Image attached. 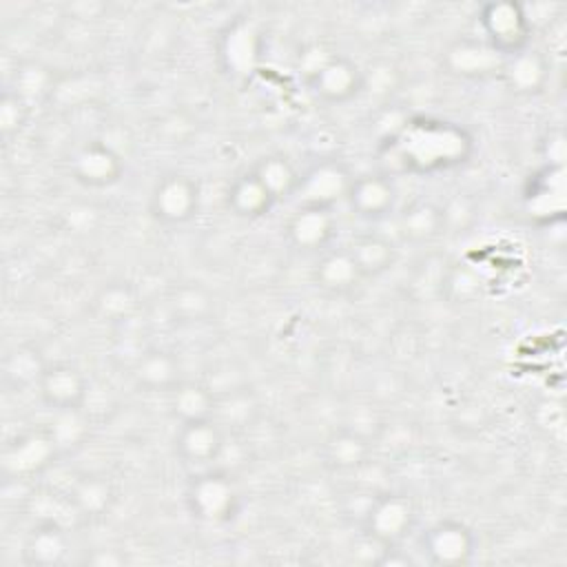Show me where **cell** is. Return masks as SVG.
I'll return each mask as SVG.
<instances>
[{
    "label": "cell",
    "instance_id": "20",
    "mask_svg": "<svg viewBox=\"0 0 567 567\" xmlns=\"http://www.w3.org/2000/svg\"><path fill=\"white\" fill-rule=\"evenodd\" d=\"M503 78L518 93H536L547 80V62L538 51L523 49L503 60Z\"/></svg>",
    "mask_w": 567,
    "mask_h": 567
},
{
    "label": "cell",
    "instance_id": "4",
    "mask_svg": "<svg viewBox=\"0 0 567 567\" xmlns=\"http://www.w3.org/2000/svg\"><path fill=\"white\" fill-rule=\"evenodd\" d=\"M199 210L197 182L179 171L162 173L148 193V213L162 226H184Z\"/></svg>",
    "mask_w": 567,
    "mask_h": 567
},
{
    "label": "cell",
    "instance_id": "13",
    "mask_svg": "<svg viewBox=\"0 0 567 567\" xmlns=\"http://www.w3.org/2000/svg\"><path fill=\"white\" fill-rule=\"evenodd\" d=\"M55 454L58 445L47 430L20 434L4 445L2 470L11 478H27L42 472Z\"/></svg>",
    "mask_w": 567,
    "mask_h": 567
},
{
    "label": "cell",
    "instance_id": "24",
    "mask_svg": "<svg viewBox=\"0 0 567 567\" xmlns=\"http://www.w3.org/2000/svg\"><path fill=\"white\" fill-rule=\"evenodd\" d=\"M113 485L102 474H86L69 492V503L84 516H100L111 507Z\"/></svg>",
    "mask_w": 567,
    "mask_h": 567
},
{
    "label": "cell",
    "instance_id": "7",
    "mask_svg": "<svg viewBox=\"0 0 567 567\" xmlns=\"http://www.w3.org/2000/svg\"><path fill=\"white\" fill-rule=\"evenodd\" d=\"M416 509L410 496L388 492L377 496L363 514L365 536L379 545H394L412 529Z\"/></svg>",
    "mask_w": 567,
    "mask_h": 567
},
{
    "label": "cell",
    "instance_id": "16",
    "mask_svg": "<svg viewBox=\"0 0 567 567\" xmlns=\"http://www.w3.org/2000/svg\"><path fill=\"white\" fill-rule=\"evenodd\" d=\"M361 279H365V277L361 275L348 246L326 248L323 252H319L317 264L312 268L315 286L328 295H346V292L354 290V286Z\"/></svg>",
    "mask_w": 567,
    "mask_h": 567
},
{
    "label": "cell",
    "instance_id": "15",
    "mask_svg": "<svg viewBox=\"0 0 567 567\" xmlns=\"http://www.w3.org/2000/svg\"><path fill=\"white\" fill-rule=\"evenodd\" d=\"M503 60L505 58L494 51L483 38H458L447 47L443 62L450 73L465 80H476L501 71Z\"/></svg>",
    "mask_w": 567,
    "mask_h": 567
},
{
    "label": "cell",
    "instance_id": "8",
    "mask_svg": "<svg viewBox=\"0 0 567 567\" xmlns=\"http://www.w3.org/2000/svg\"><path fill=\"white\" fill-rule=\"evenodd\" d=\"M69 173L86 188H109L122 179L124 162L104 140H86L71 153Z\"/></svg>",
    "mask_w": 567,
    "mask_h": 567
},
{
    "label": "cell",
    "instance_id": "3",
    "mask_svg": "<svg viewBox=\"0 0 567 567\" xmlns=\"http://www.w3.org/2000/svg\"><path fill=\"white\" fill-rule=\"evenodd\" d=\"M306 84L319 100L328 104H341L361 91L363 75L354 60L348 55L315 49L306 62Z\"/></svg>",
    "mask_w": 567,
    "mask_h": 567
},
{
    "label": "cell",
    "instance_id": "31",
    "mask_svg": "<svg viewBox=\"0 0 567 567\" xmlns=\"http://www.w3.org/2000/svg\"><path fill=\"white\" fill-rule=\"evenodd\" d=\"M171 303H173L175 315H182L184 319H199V317L208 315V310H210L208 295L202 288H193V286L179 288Z\"/></svg>",
    "mask_w": 567,
    "mask_h": 567
},
{
    "label": "cell",
    "instance_id": "18",
    "mask_svg": "<svg viewBox=\"0 0 567 567\" xmlns=\"http://www.w3.org/2000/svg\"><path fill=\"white\" fill-rule=\"evenodd\" d=\"M131 374L144 390H175L179 385L177 359L164 350H146L140 354Z\"/></svg>",
    "mask_w": 567,
    "mask_h": 567
},
{
    "label": "cell",
    "instance_id": "27",
    "mask_svg": "<svg viewBox=\"0 0 567 567\" xmlns=\"http://www.w3.org/2000/svg\"><path fill=\"white\" fill-rule=\"evenodd\" d=\"M326 456L337 467H357L368 456V443L354 432H334L326 441Z\"/></svg>",
    "mask_w": 567,
    "mask_h": 567
},
{
    "label": "cell",
    "instance_id": "6",
    "mask_svg": "<svg viewBox=\"0 0 567 567\" xmlns=\"http://www.w3.org/2000/svg\"><path fill=\"white\" fill-rule=\"evenodd\" d=\"M226 450L221 423L215 416L182 421L175 434V452L195 472L210 470Z\"/></svg>",
    "mask_w": 567,
    "mask_h": 567
},
{
    "label": "cell",
    "instance_id": "21",
    "mask_svg": "<svg viewBox=\"0 0 567 567\" xmlns=\"http://www.w3.org/2000/svg\"><path fill=\"white\" fill-rule=\"evenodd\" d=\"M250 171L259 177V182L270 190V195L279 202L286 197H292L299 184L301 173L295 168V164L284 153H268L259 157Z\"/></svg>",
    "mask_w": 567,
    "mask_h": 567
},
{
    "label": "cell",
    "instance_id": "25",
    "mask_svg": "<svg viewBox=\"0 0 567 567\" xmlns=\"http://www.w3.org/2000/svg\"><path fill=\"white\" fill-rule=\"evenodd\" d=\"M173 412L182 421H193V419H204L213 416L215 412V396L210 390L195 385V383H179L173 390Z\"/></svg>",
    "mask_w": 567,
    "mask_h": 567
},
{
    "label": "cell",
    "instance_id": "17",
    "mask_svg": "<svg viewBox=\"0 0 567 567\" xmlns=\"http://www.w3.org/2000/svg\"><path fill=\"white\" fill-rule=\"evenodd\" d=\"M275 204L277 199L250 168L239 173L226 190V206L241 219H259L268 215Z\"/></svg>",
    "mask_w": 567,
    "mask_h": 567
},
{
    "label": "cell",
    "instance_id": "28",
    "mask_svg": "<svg viewBox=\"0 0 567 567\" xmlns=\"http://www.w3.org/2000/svg\"><path fill=\"white\" fill-rule=\"evenodd\" d=\"M44 361L38 357V350L31 346H18L4 359V377L11 383H38Z\"/></svg>",
    "mask_w": 567,
    "mask_h": 567
},
{
    "label": "cell",
    "instance_id": "12",
    "mask_svg": "<svg viewBox=\"0 0 567 567\" xmlns=\"http://www.w3.org/2000/svg\"><path fill=\"white\" fill-rule=\"evenodd\" d=\"M38 392L42 401L53 410H78L84 405L89 394L86 377L71 363L55 361L47 363L40 379H38Z\"/></svg>",
    "mask_w": 567,
    "mask_h": 567
},
{
    "label": "cell",
    "instance_id": "9",
    "mask_svg": "<svg viewBox=\"0 0 567 567\" xmlns=\"http://www.w3.org/2000/svg\"><path fill=\"white\" fill-rule=\"evenodd\" d=\"M476 549L474 532L461 520H439L419 538V551L430 565H463Z\"/></svg>",
    "mask_w": 567,
    "mask_h": 567
},
{
    "label": "cell",
    "instance_id": "19",
    "mask_svg": "<svg viewBox=\"0 0 567 567\" xmlns=\"http://www.w3.org/2000/svg\"><path fill=\"white\" fill-rule=\"evenodd\" d=\"M22 551L29 565H58L69 554V538L58 523L47 520L27 536Z\"/></svg>",
    "mask_w": 567,
    "mask_h": 567
},
{
    "label": "cell",
    "instance_id": "22",
    "mask_svg": "<svg viewBox=\"0 0 567 567\" xmlns=\"http://www.w3.org/2000/svg\"><path fill=\"white\" fill-rule=\"evenodd\" d=\"M563 164H547L534 179H532V190L525 195L529 215L536 217H551V199L554 204L563 206V195H565V179H563ZM554 208V206H551ZM556 210V208H554ZM558 213V210H556ZM560 215V213H558Z\"/></svg>",
    "mask_w": 567,
    "mask_h": 567
},
{
    "label": "cell",
    "instance_id": "32",
    "mask_svg": "<svg viewBox=\"0 0 567 567\" xmlns=\"http://www.w3.org/2000/svg\"><path fill=\"white\" fill-rule=\"evenodd\" d=\"M24 117H27V106H24L22 95L18 91L7 89L2 93V102H0V124H2L4 137L16 133L22 126Z\"/></svg>",
    "mask_w": 567,
    "mask_h": 567
},
{
    "label": "cell",
    "instance_id": "1",
    "mask_svg": "<svg viewBox=\"0 0 567 567\" xmlns=\"http://www.w3.org/2000/svg\"><path fill=\"white\" fill-rule=\"evenodd\" d=\"M472 151L470 135L450 122L414 120L394 140V162L410 173H434L452 168Z\"/></svg>",
    "mask_w": 567,
    "mask_h": 567
},
{
    "label": "cell",
    "instance_id": "14",
    "mask_svg": "<svg viewBox=\"0 0 567 567\" xmlns=\"http://www.w3.org/2000/svg\"><path fill=\"white\" fill-rule=\"evenodd\" d=\"M346 202L350 210L368 221H377L388 217L396 204V186L385 173H368L352 177L350 188L346 193Z\"/></svg>",
    "mask_w": 567,
    "mask_h": 567
},
{
    "label": "cell",
    "instance_id": "11",
    "mask_svg": "<svg viewBox=\"0 0 567 567\" xmlns=\"http://www.w3.org/2000/svg\"><path fill=\"white\" fill-rule=\"evenodd\" d=\"M337 233L332 208L299 204L286 224L288 244L306 255H319L330 248Z\"/></svg>",
    "mask_w": 567,
    "mask_h": 567
},
{
    "label": "cell",
    "instance_id": "2",
    "mask_svg": "<svg viewBox=\"0 0 567 567\" xmlns=\"http://www.w3.org/2000/svg\"><path fill=\"white\" fill-rule=\"evenodd\" d=\"M186 505L204 523H228L239 509V487L221 467L202 470L186 485Z\"/></svg>",
    "mask_w": 567,
    "mask_h": 567
},
{
    "label": "cell",
    "instance_id": "29",
    "mask_svg": "<svg viewBox=\"0 0 567 567\" xmlns=\"http://www.w3.org/2000/svg\"><path fill=\"white\" fill-rule=\"evenodd\" d=\"M58 450L78 445L86 434V421L82 416V408L78 410H58L55 419L51 421V427H47Z\"/></svg>",
    "mask_w": 567,
    "mask_h": 567
},
{
    "label": "cell",
    "instance_id": "10",
    "mask_svg": "<svg viewBox=\"0 0 567 567\" xmlns=\"http://www.w3.org/2000/svg\"><path fill=\"white\" fill-rule=\"evenodd\" d=\"M352 175L339 159H319L301 173L295 197L299 204L332 208L337 202H346Z\"/></svg>",
    "mask_w": 567,
    "mask_h": 567
},
{
    "label": "cell",
    "instance_id": "23",
    "mask_svg": "<svg viewBox=\"0 0 567 567\" xmlns=\"http://www.w3.org/2000/svg\"><path fill=\"white\" fill-rule=\"evenodd\" d=\"M348 250L352 252L363 277H377V275L385 272L394 264V257H396L394 246L385 237L372 235V233L359 235L348 246Z\"/></svg>",
    "mask_w": 567,
    "mask_h": 567
},
{
    "label": "cell",
    "instance_id": "5",
    "mask_svg": "<svg viewBox=\"0 0 567 567\" xmlns=\"http://www.w3.org/2000/svg\"><path fill=\"white\" fill-rule=\"evenodd\" d=\"M478 22H481L483 40L503 58H509L527 49L532 22L520 4L489 2L481 9Z\"/></svg>",
    "mask_w": 567,
    "mask_h": 567
},
{
    "label": "cell",
    "instance_id": "30",
    "mask_svg": "<svg viewBox=\"0 0 567 567\" xmlns=\"http://www.w3.org/2000/svg\"><path fill=\"white\" fill-rule=\"evenodd\" d=\"M97 308H100V312H102L104 317H109V319H122V317H126V315L133 312V308H135V297H133V292H131L128 286L115 284V286H109V288L100 295Z\"/></svg>",
    "mask_w": 567,
    "mask_h": 567
},
{
    "label": "cell",
    "instance_id": "26",
    "mask_svg": "<svg viewBox=\"0 0 567 567\" xmlns=\"http://www.w3.org/2000/svg\"><path fill=\"white\" fill-rule=\"evenodd\" d=\"M441 224H443V213L430 202H414L401 213V219H399L401 233L416 241L436 235Z\"/></svg>",
    "mask_w": 567,
    "mask_h": 567
}]
</instances>
